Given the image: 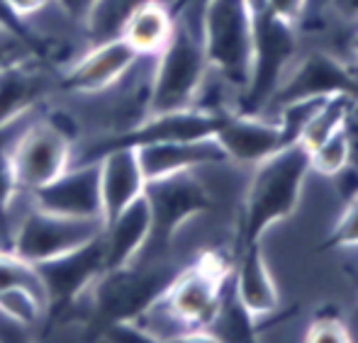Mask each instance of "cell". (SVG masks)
Returning <instances> with one entry per match:
<instances>
[{
	"mask_svg": "<svg viewBox=\"0 0 358 343\" xmlns=\"http://www.w3.org/2000/svg\"><path fill=\"white\" fill-rule=\"evenodd\" d=\"M100 231H103L100 219L59 214V212L42 210L34 203L32 210L15 226L10 236V251L37 265L90 244L98 239Z\"/></svg>",
	"mask_w": 358,
	"mask_h": 343,
	"instance_id": "cell-6",
	"label": "cell"
},
{
	"mask_svg": "<svg viewBox=\"0 0 358 343\" xmlns=\"http://www.w3.org/2000/svg\"><path fill=\"white\" fill-rule=\"evenodd\" d=\"M307 341H351L349 324L336 309H320L310 324V331L305 336Z\"/></svg>",
	"mask_w": 358,
	"mask_h": 343,
	"instance_id": "cell-25",
	"label": "cell"
},
{
	"mask_svg": "<svg viewBox=\"0 0 358 343\" xmlns=\"http://www.w3.org/2000/svg\"><path fill=\"white\" fill-rule=\"evenodd\" d=\"M329 13L339 15V17L346 20V22L358 24V0H331Z\"/></svg>",
	"mask_w": 358,
	"mask_h": 343,
	"instance_id": "cell-30",
	"label": "cell"
},
{
	"mask_svg": "<svg viewBox=\"0 0 358 343\" xmlns=\"http://www.w3.org/2000/svg\"><path fill=\"white\" fill-rule=\"evenodd\" d=\"M144 198L151 207V234L139 258H171L169 241L176 229L190 217L217 210V195L203 166L146 180Z\"/></svg>",
	"mask_w": 358,
	"mask_h": 343,
	"instance_id": "cell-4",
	"label": "cell"
},
{
	"mask_svg": "<svg viewBox=\"0 0 358 343\" xmlns=\"http://www.w3.org/2000/svg\"><path fill=\"white\" fill-rule=\"evenodd\" d=\"M215 139L224 149L227 159L236 163H259L268 154L283 149L278 122L264 119L261 115H241L234 110L227 112Z\"/></svg>",
	"mask_w": 358,
	"mask_h": 343,
	"instance_id": "cell-13",
	"label": "cell"
},
{
	"mask_svg": "<svg viewBox=\"0 0 358 343\" xmlns=\"http://www.w3.org/2000/svg\"><path fill=\"white\" fill-rule=\"evenodd\" d=\"M339 93L358 95V75L354 68L334 54L310 52L297 64H290L266 110H278L297 100H317Z\"/></svg>",
	"mask_w": 358,
	"mask_h": 343,
	"instance_id": "cell-8",
	"label": "cell"
},
{
	"mask_svg": "<svg viewBox=\"0 0 358 343\" xmlns=\"http://www.w3.org/2000/svg\"><path fill=\"white\" fill-rule=\"evenodd\" d=\"M0 312L17 324H22L24 329L39 334L44 329V321H47L49 302L42 292L32 290V287H8V290H0Z\"/></svg>",
	"mask_w": 358,
	"mask_h": 343,
	"instance_id": "cell-20",
	"label": "cell"
},
{
	"mask_svg": "<svg viewBox=\"0 0 358 343\" xmlns=\"http://www.w3.org/2000/svg\"><path fill=\"white\" fill-rule=\"evenodd\" d=\"M42 110H37V112H29V115H22V117L13 119V122H3V124H0V154H10V149L15 146L17 137L29 127V124H32V119L37 117Z\"/></svg>",
	"mask_w": 358,
	"mask_h": 343,
	"instance_id": "cell-28",
	"label": "cell"
},
{
	"mask_svg": "<svg viewBox=\"0 0 358 343\" xmlns=\"http://www.w3.org/2000/svg\"><path fill=\"white\" fill-rule=\"evenodd\" d=\"M0 239L5 241V244H8V236H5V229H3V221H0ZM8 249H10V244H8Z\"/></svg>",
	"mask_w": 358,
	"mask_h": 343,
	"instance_id": "cell-35",
	"label": "cell"
},
{
	"mask_svg": "<svg viewBox=\"0 0 358 343\" xmlns=\"http://www.w3.org/2000/svg\"><path fill=\"white\" fill-rule=\"evenodd\" d=\"M5 3H8V8L13 10V13L17 15L20 20H22L24 15L34 13V10H37L39 5L44 3V0H5Z\"/></svg>",
	"mask_w": 358,
	"mask_h": 343,
	"instance_id": "cell-32",
	"label": "cell"
},
{
	"mask_svg": "<svg viewBox=\"0 0 358 343\" xmlns=\"http://www.w3.org/2000/svg\"><path fill=\"white\" fill-rule=\"evenodd\" d=\"M59 3H62L64 8L73 15V17L80 20V17H83V13H85V8L90 5V0H59Z\"/></svg>",
	"mask_w": 358,
	"mask_h": 343,
	"instance_id": "cell-33",
	"label": "cell"
},
{
	"mask_svg": "<svg viewBox=\"0 0 358 343\" xmlns=\"http://www.w3.org/2000/svg\"><path fill=\"white\" fill-rule=\"evenodd\" d=\"M344 134H346V144H349V168L351 173L358 175V95L351 103L349 112L344 117Z\"/></svg>",
	"mask_w": 358,
	"mask_h": 343,
	"instance_id": "cell-26",
	"label": "cell"
},
{
	"mask_svg": "<svg viewBox=\"0 0 358 343\" xmlns=\"http://www.w3.org/2000/svg\"><path fill=\"white\" fill-rule=\"evenodd\" d=\"M310 168L322 175H341L349 168V144L344 124L310 151Z\"/></svg>",
	"mask_w": 358,
	"mask_h": 343,
	"instance_id": "cell-22",
	"label": "cell"
},
{
	"mask_svg": "<svg viewBox=\"0 0 358 343\" xmlns=\"http://www.w3.org/2000/svg\"><path fill=\"white\" fill-rule=\"evenodd\" d=\"M259 316L246 309L244 302L236 297L231 273L227 275L220 300L205 326L200 329V339L210 341H254L259 336Z\"/></svg>",
	"mask_w": 358,
	"mask_h": 343,
	"instance_id": "cell-18",
	"label": "cell"
},
{
	"mask_svg": "<svg viewBox=\"0 0 358 343\" xmlns=\"http://www.w3.org/2000/svg\"><path fill=\"white\" fill-rule=\"evenodd\" d=\"M200 32L210 71L239 98L251 68L249 0H205Z\"/></svg>",
	"mask_w": 358,
	"mask_h": 343,
	"instance_id": "cell-5",
	"label": "cell"
},
{
	"mask_svg": "<svg viewBox=\"0 0 358 343\" xmlns=\"http://www.w3.org/2000/svg\"><path fill=\"white\" fill-rule=\"evenodd\" d=\"M176 27V15L161 0H146L134 10L122 29V39L139 57H156L169 44Z\"/></svg>",
	"mask_w": 358,
	"mask_h": 343,
	"instance_id": "cell-17",
	"label": "cell"
},
{
	"mask_svg": "<svg viewBox=\"0 0 358 343\" xmlns=\"http://www.w3.org/2000/svg\"><path fill=\"white\" fill-rule=\"evenodd\" d=\"M346 49H349V52L358 59V24H356L354 32H351V37L346 39Z\"/></svg>",
	"mask_w": 358,
	"mask_h": 343,
	"instance_id": "cell-34",
	"label": "cell"
},
{
	"mask_svg": "<svg viewBox=\"0 0 358 343\" xmlns=\"http://www.w3.org/2000/svg\"><path fill=\"white\" fill-rule=\"evenodd\" d=\"M20 190L17 175H15L13 161L10 154H0V214L5 212V207L13 200V195Z\"/></svg>",
	"mask_w": 358,
	"mask_h": 343,
	"instance_id": "cell-27",
	"label": "cell"
},
{
	"mask_svg": "<svg viewBox=\"0 0 358 343\" xmlns=\"http://www.w3.org/2000/svg\"><path fill=\"white\" fill-rule=\"evenodd\" d=\"M10 161L17 183L37 190L71 163V139L42 110L10 149Z\"/></svg>",
	"mask_w": 358,
	"mask_h": 343,
	"instance_id": "cell-7",
	"label": "cell"
},
{
	"mask_svg": "<svg viewBox=\"0 0 358 343\" xmlns=\"http://www.w3.org/2000/svg\"><path fill=\"white\" fill-rule=\"evenodd\" d=\"M331 0H305L302 5V15L297 17V22H305L307 27H315V24H324V17L329 13Z\"/></svg>",
	"mask_w": 358,
	"mask_h": 343,
	"instance_id": "cell-29",
	"label": "cell"
},
{
	"mask_svg": "<svg viewBox=\"0 0 358 343\" xmlns=\"http://www.w3.org/2000/svg\"><path fill=\"white\" fill-rule=\"evenodd\" d=\"M161 3H166V5H169V8H171V10H173V5H176V0H161Z\"/></svg>",
	"mask_w": 358,
	"mask_h": 343,
	"instance_id": "cell-36",
	"label": "cell"
},
{
	"mask_svg": "<svg viewBox=\"0 0 358 343\" xmlns=\"http://www.w3.org/2000/svg\"><path fill=\"white\" fill-rule=\"evenodd\" d=\"M151 234V207L142 195L129 207H124L120 214L103 224L100 244L105 254V270L124 268L134 263L144 251Z\"/></svg>",
	"mask_w": 358,
	"mask_h": 343,
	"instance_id": "cell-15",
	"label": "cell"
},
{
	"mask_svg": "<svg viewBox=\"0 0 358 343\" xmlns=\"http://www.w3.org/2000/svg\"><path fill=\"white\" fill-rule=\"evenodd\" d=\"M354 98L356 95H346V93L324 98V103L317 108V112L312 115L310 122L302 129L300 144L305 146L307 151H312L315 146H320L322 141L329 137L331 132H336V129L344 124V117H346V112H349Z\"/></svg>",
	"mask_w": 358,
	"mask_h": 343,
	"instance_id": "cell-21",
	"label": "cell"
},
{
	"mask_svg": "<svg viewBox=\"0 0 358 343\" xmlns=\"http://www.w3.org/2000/svg\"><path fill=\"white\" fill-rule=\"evenodd\" d=\"M254 166L256 170L246 185L244 203L239 210L236 249L246 244H259L261 236L275 221L285 219L295 212L305 178L312 170L310 151L300 141L273 151Z\"/></svg>",
	"mask_w": 358,
	"mask_h": 343,
	"instance_id": "cell-1",
	"label": "cell"
},
{
	"mask_svg": "<svg viewBox=\"0 0 358 343\" xmlns=\"http://www.w3.org/2000/svg\"><path fill=\"white\" fill-rule=\"evenodd\" d=\"M3 249H8V244H5V241L0 239V251H3Z\"/></svg>",
	"mask_w": 358,
	"mask_h": 343,
	"instance_id": "cell-37",
	"label": "cell"
},
{
	"mask_svg": "<svg viewBox=\"0 0 358 343\" xmlns=\"http://www.w3.org/2000/svg\"><path fill=\"white\" fill-rule=\"evenodd\" d=\"M32 287V290H39L44 297V285L42 277H39V270L34 263L24 261L22 256H17L15 251L3 249L0 251V290H8V287Z\"/></svg>",
	"mask_w": 358,
	"mask_h": 343,
	"instance_id": "cell-23",
	"label": "cell"
},
{
	"mask_svg": "<svg viewBox=\"0 0 358 343\" xmlns=\"http://www.w3.org/2000/svg\"><path fill=\"white\" fill-rule=\"evenodd\" d=\"M103 224L144 195L146 175L134 146H115L98 159Z\"/></svg>",
	"mask_w": 358,
	"mask_h": 343,
	"instance_id": "cell-12",
	"label": "cell"
},
{
	"mask_svg": "<svg viewBox=\"0 0 358 343\" xmlns=\"http://www.w3.org/2000/svg\"><path fill=\"white\" fill-rule=\"evenodd\" d=\"M231 282H234L236 297L256 316L271 314V312L278 309L280 295L273 282V275H271L268 265H266L261 241L259 244H246L234 251Z\"/></svg>",
	"mask_w": 358,
	"mask_h": 343,
	"instance_id": "cell-16",
	"label": "cell"
},
{
	"mask_svg": "<svg viewBox=\"0 0 358 343\" xmlns=\"http://www.w3.org/2000/svg\"><path fill=\"white\" fill-rule=\"evenodd\" d=\"M351 246H358V193L349 200L344 214H341V219L336 221L331 234L320 244V251L351 249Z\"/></svg>",
	"mask_w": 358,
	"mask_h": 343,
	"instance_id": "cell-24",
	"label": "cell"
},
{
	"mask_svg": "<svg viewBox=\"0 0 358 343\" xmlns=\"http://www.w3.org/2000/svg\"><path fill=\"white\" fill-rule=\"evenodd\" d=\"M251 68L249 83L236 98L234 112L261 115L271 103L297 52L295 22L283 17L271 0H249Z\"/></svg>",
	"mask_w": 358,
	"mask_h": 343,
	"instance_id": "cell-2",
	"label": "cell"
},
{
	"mask_svg": "<svg viewBox=\"0 0 358 343\" xmlns=\"http://www.w3.org/2000/svg\"><path fill=\"white\" fill-rule=\"evenodd\" d=\"M271 5H273L283 17L297 22V17L302 15V5H305V0H271Z\"/></svg>",
	"mask_w": 358,
	"mask_h": 343,
	"instance_id": "cell-31",
	"label": "cell"
},
{
	"mask_svg": "<svg viewBox=\"0 0 358 343\" xmlns=\"http://www.w3.org/2000/svg\"><path fill=\"white\" fill-rule=\"evenodd\" d=\"M37 270L39 277H42L44 292H47L49 309L66 305L69 300L80 295L105 270V254L100 236L95 241H90V244L80 246V249L57 256L52 261H44V263H37Z\"/></svg>",
	"mask_w": 358,
	"mask_h": 343,
	"instance_id": "cell-10",
	"label": "cell"
},
{
	"mask_svg": "<svg viewBox=\"0 0 358 343\" xmlns=\"http://www.w3.org/2000/svg\"><path fill=\"white\" fill-rule=\"evenodd\" d=\"M208 71L200 17L190 13H176L173 34L169 44L156 54L151 115L193 108Z\"/></svg>",
	"mask_w": 358,
	"mask_h": 343,
	"instance_id": "cell-3",
	"label": "cell"
},
{
	"mask_svg": "<svg viewBox=\"0 0 358 343\" xmlns=\"http://www.w3.org/2000/svg\"><path fill=\"white\" fill-rule=\"evenodd\" d=\"M142 3L146 0H90L80 17V27L90 47L122 37L124 24Z\"/></svg>",
	"mask_w": 358,
	"mask_h": 343,
	"instance_id": "cell-19",
	"label": "cell"
},
{
	"mask_svg": "<svg viewBox=\"0 0 358 343\" xmlns=\"http://www.w3.org/2000/svg\"><path fill=\"white\" fill-rule=\"evenodd\" d=\"M137 57L139 54H134L132 47L122 37L93 44L76 61L69 64L64 71H59V88L76 90V93L100 90L113 80H117L132 66Z\"/></svg>",
	"mask_w": 358,
	"mask_h": 343,
	"instance_id": "cell-11",
	"label": "cell"
},
{
	"mask_svg": "<svg viewBox=\"0 0 358 343\" xmlns=\"http://www.w3.org/2000/svg\"><path fill=\"white\" fill-rule=\"evenodd\" d=\"M32 193H34V203L42 207V210L103 221L98 161L69 163L57 178H52L47 185L32 190Z\"/></svg>",
	"mask_w": 358,
	"mask_h": 343,
	"instance_id": "cell-9",
	"label": "cell"
},
{
	"mask_svg": "<svg viewBox=\"0 0 358 343\" xmlns=\"http://www.w3.org/2000/svg\"><path fill=\"white\" fill-rule=\"evenodd\" d=\"M146 180L164 178L180 170H193L210 163H229L224 149L215 137L190 141H159V144L134 146Z\"/></svg>",
	"mask_w": 358,
	"mask_h": 343,
	"instance_id": "cell-14",
	"label": "cell"
}]
</instances>
